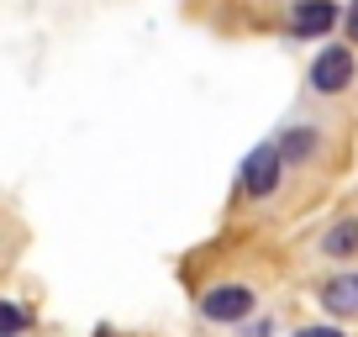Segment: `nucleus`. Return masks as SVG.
I'll use <instances>...</instances> for the list:
<instances>
[{
	"label": "nucleus",
	"mask_w": 358,
	"mask_h": 337,
	"mask_svg": "<svg viewBox=\"0 0 358 337\" xmlns=\"http://www.w3.org/2000/svg\"><path fill=\"white\" fill-rule=\"evenodd\" d=\"M201 311L211 316V322H243V316H253V290H248V285H216L201 301Z\"/></svg>",
	"instance_id": "3"
},
{
	"label": "nucleus",
	"mask_w": 358,
	"mask_h": 337,
	"mask_svg": "<svg viewBox=\"0 0 358 337\" xmlns=\"http://www.w3.org/2000/svg\"><path fill=\"white\" fill-rule=\"evenodd\" d=\"M348 85H353V53H348L343 43H332L311 64V90L316 95H337V90H348Z\"/></svg>",
	"instance_id": "1"
},
{
	"label": "nucleus",
	"mask_w": 358,
	"mask_h": 337,
	"mask_svg": "<svg viewBox=\"0 0 358 337\" xmlns=\"http://www.w3.org/2000/svg\"><path fill=\"white\" fill-rule=\"evenodd\" d=\"M322 301H327V311H332V316H353L358 311V280H332L322 290Z\"/></svg>",
	"instance_id": "5"
},
{
	"label": "nucleus",
	"mask_w": 358,
	"mask_h": 337,
	"mask_svg": "<svg viewBox=\"0 0 358 337\" xmlns=\"http://www.w3.org/2000/svg\"><path fill=\"white\" fill-rule=\"evenodd\" d=\"M337 27V6L332 0H295V11H290V32L295 37H322Z\"/></svg>",
	"instance_id": "4"
},
{
	"label": "nucleus",
	"mask_w": 358,
	"mask_h": 337,
	"mask_svg": "<svg viewBox=\"0 0 358 337\" xmlns=\"http://www.w3.org/2000/svg\"><path fill=\"white\" fill-rule=\"evenodd\" d=\"M348 37H353V43H358V0H353V6H348Z\"/></svg>",
	"instance_id": "10"
},
{
	"label": "nucleus",
	"mask_w": 358,
	"mask_h": 337,
	"mask_svg": "<svg viewBox=\"0 0 358 337\" xmlns=\"http://www.w3.org/2000/svg\"><path fill=\"white\" fill-rule=\"evenodd\" d=\"M0 327H6V337H11V332H16V327H22V311H16V306H11V301L0 306Z\"/></svg>",
	"instance_id": "8"
},
{
	"label": "nucleus",
	"mask_w": 358,
	"mask_h": 337,
	"mask_svg": "<svg viewBox=\"0 0 358 337\" xmlns=\"http://www.w3.org/2000/svg\"><path fill=\"white\" fill-rule=\"evenodd\" d=\"M327 253H332V259H348V253H358V222H337L332 232H327Z\"/></svg>",
	"instance_id": "6"
},
{
	"label": "nucleus",
	"mask_w": 358,
	"mask_h": 337,
	"mask_svg": "<svg viewBox=\"0 0 358 337\" xmlns=\"http://www.w3.org/2000/svg\"><path fill=\"white\" fill-rule=\"evenodd\" d=\"M295 337H343V332H337V327H301Z\"/></svg>",
	"instance_id": "9"
},
{
	"label": "nucleus",
	"mask_w": 358,
	"mask_h": 337,
	"mask_svg": "<svg viewBox=\"0 0 358 337\" xmlns=\"http://www.w3.org/2000/svg\"><path fill=\"white\" fill-rule=\"evenodd\" d=\"M311 148H316L311 132H285V137H280V153H285V158H306Z\"/></svg>",
	"instance_id": "7"
},
{
	"label": "nucleus",
	"mask_w": 358,
	"mask_h": 337,
	"mask_svg": "<svg viewBox=\"0 0 358 337\" xmlns=\"http://www.w3.org/2000/svg\"><path fill=\"white\" fill-rule=\"evenodd\" d=\"M280 168H285L280 143L253 148V153H248V164H243V185H248V195H274V185H280Z\"/></svg>",
	"instance_id": "2"
}]
</instances>
